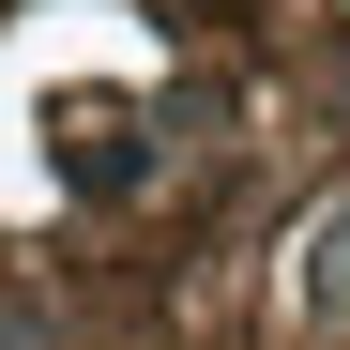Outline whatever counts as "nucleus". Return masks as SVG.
Here are the masks:
<instances>
[{
	"mask_svg": "<svg viewBox=\"0 0 350 350\" xmlns=\"http://www.w3.org/2000/svg\"><path fill=\"white\" fill-rule=\"evenodd\" d=\"M289 305H305V335H350V198L305 228V289H289Z\"/></svg>",
	"mask_w": 350,
	"mask_h": 350,
	"instance_id": "f257e3e1",
	"label": "nucleus"
},
{
	"mask_svg": "<svg viewBox=\"0 0 350 350\" xmlns=\"http://www.w3.org/2000/svg\"><path fill=\"white\" fill-rule=\"evenodd\" d=\"M0 350H46V320H31V305H0Z\"/></svg>",
	"mask_w": 350,
	"mask_h": 350,
	"instance_id": "f03ea898",
	"label": "nucleus"
}]
</instances>
